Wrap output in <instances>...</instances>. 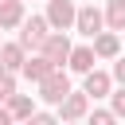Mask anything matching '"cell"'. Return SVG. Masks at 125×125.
I'll return each mask as SVG.
<instances>
[{"label": "cell", "instance_id": "obj_1", "mask_svg": "<svg viewBox=\"0 0 125 125\" xmlns=\"http://www.w3.org/2000/svg\"><path fill=\"white\" fill-rule=\"evenodd\" d=\"M47 35H51L47 16H23V23H20V43H23L27 51H39Z\"/></svg>", "mask_w": 125, "mask_h": 125}, {"label": "cell", "instance_id": "obj_2", "mask_svg": "<svg viewBox=\"0 0 125 125\" xmlns=\"http://www.w3.org/2000/svg\"><path fill=\"white\" fill-rule=\"evenodd\" d=\"M66 94H70V74H66L62 66H55V70L39 82V98H43V102H51V105H59Z\"/></svg>", "mask_w": 125, "mask_h": 125}, {"label": "cell", "instance_id": "obj_3", "mask_svg": "<svg viewBox=\"0 0 125 125\" xmlns=\"http://www.w3.org/2000/svg\"><path fill=\"white\" fill-rule=\"evenodd\" d=\"M70 47H74V43H70V35L51 27V35L43 39V47H39V51H43V55H47L55 66H66V59H70Z\"/></svg>", "mask_w": 125, "mask_h": 125}, {"label": "cell", "instance_id": "obj_4", "mask_svg": "<svg viewBox=\"0 0 125 125\" xmlns=\"http://www.w3.org/2000/svg\"><path fill=\"white\" fill-rule=\"evenodd\" d=\"M74 16H78L74 0H47V23L55 31H70L74 27Z\"/></svg>", "mask_w": 125, "mask_h": 125}, {"label": "cell", "instance_id": "obj_5", "mask_svg": "<svg viewBox=\"0 0 125 125\" xmlns=\"http://www.w3.org/2000/svg\"><path fill=\"white\" fill-rule=\"evenodd\" d=\"M102 27H105V12H102V8H94V4L78 8V16H74V31H78V35L94 39V35H98Z\"/></svg>", "mask_w": 125, "mask_h": 125}, {"label": "cell", "instance_id": "obj_6", "mask_svg": "<svg viewBox=\"0 0 125 125\" xmlns=\"http://www.w3.org/2000/svg\"><path fill=\"white\" fill-rule=\"evenodd\" d=\"M86 113H90V94H86V90H78V94L70 90V94L59 102V121H82Z\"/></svg>", "mask_w": 125, "mask_h": 125}, {"label": "cell", "instance_id": "obj_7", "mask_svg": "<svg viewBox=\"0 0 125 125\" xmlns=\"http://www.w3.org/2000/svg\"><path fill=\"white\" fill-rule=\"evenodd\" d=\"M51 70H55V62H51V59H47L43 51H35V55L27 51V59H23V66H20V74H23L27 82H35V86H39V82H43V78H47Z\"/></svg>", "mask_w": 125, "mask_h": 125}, {"label": "cell", "instance_id": "obj_8", "mask_svg": "<svg viewBox=\"0 0 125 125\" xmlns=\"http://www.w3.org/2000/svg\"><path fill=\"white\" fill-rule=\"evenodd\" d=\"M82 90H86L94 102H98V98H109V90H113V74H105V70L94 66V70L82 74Z\"/></svg>", "mask_w": 125, "mask_h": 125}, {"label": "cell", "instance_id": "obj_9", "mask_svg": "<svg viewBox=\"0 0 125 125\" xmlns=\"http://www.w3.org/2000/svg\"><path fill=\"white\" fill-rule=\"evenodd\" d=\"M23 59H27V47H23L20 39H12V43H0V66H4V70H12V74H20V66H23Z\"/></svg>", "mask_w": 125, "mask_h": 125}, {"label": "cell", "instance_id": "obj_10", "mask_svg": "<svg viewBox=\"0 0 125 125\" xmlns=\"http://www.w3.org/2000/svg\"><path fill=\"white\" fill-rule=\"evenodd\" d=\"M90 43H94V55H98V59H117V55H121V39H117V31H105V27H102Z\"/></svg>", "mask_w": 125, "mask_h": 125}, {"label": "cell", "instance_id": "obj_11", "mask_svg": "<svg viewBox=\"0 0 125 125\" xmlns=\"http://www.w3.org/2000/svg\"><path fill=\"white\" fill-rule=\"evenodd\" d=\"M23 23V0H0V31H16Z\"/></svg>", "mask_w": 125, "mask_h": 125}, {"label": "cell", "instance_id": "obj_12", "mask_svg": "<svg viewBox=\"0 0 125 125\" xmlns=\"http://www.w3.org/2000/svg\"><path fill=\"white\" fill-rule=\"evenodd\" d=\"M94 62H98V55H94V43H90V47H70V59H66V66H70L74 74H86V70H94Z\"/></svg>", "mask_w": 125, "mask_h": 125}, {"label": "cell", "instance_id": "obj_13", "mask_svg": "<svg viewBox=\"0 0 125 125\" xmlns=\"http://www.w3.org/2000/svg\"><path fill=\"white\" fill-rule=\"evenodd\" d=\"M4 105H8L12 121H31V113H35V98H31V94H12Z\"/></svg>", "mask_w": 125, "mask_h": 125}, {"label": "cell", "instance_id": "obj_14", "mask_svg": "<svg viewBox=\"0 0 125 125\" xmlns=\"http://www.w3.org/2000/svg\"><path fill=\"white\" fill-rule=\"evenodd\" d=\"M105 27L109 31H125V0H109L105 4Z\"/></svg>", "mask_w": 125, "mask_h": 125}, {"label": "cell", "instance_id": "obj_15", "mask_svg": "<svg viewBox=\"0 0 125 125\" xmlns=\"http://www.w3.org/2000/svg\"><path fill=\"white\" fill-rule=\"evenodd\" d=\"M12 94H16V74H12V70H4V66H0V102H8V98H12Z\"/></svg>", "mask_w": 125, "mask_h": 125}, {"label": "cell", "instance_id": "obj_16", "mask_svg": "<svg viewBox=\"0 0 125 125\" xmlns=\"http://www.w3.org/2000/svg\"><path fill=\"white\" fill-rule=\"evenodd\" d=\"M109 109H113L117 117H125V86H117V90H109Z\"/></svg>", "mask_w": 125, "mask_h": 125}, {"label": "cell", "instance_id": "obj_17", "mask_svg": "<svg viewBox=\"0 0 125 125\" xmlns=\"http://www.w3.org/2000/svg\"><path fill=\"white\" fill-rule=\"evenodd\" d=\"M86 117H90L94 125H113V121H117V113H113V109H90Z\"/></svg>", "mask_w": 125, "mask_h": 125}, {"label": "cell", "instance_id": "obj_18", "mask_svg": "<svg viewBox=\"0 0 125 125\" xmlns=\"http://www.w3.org/2000/svg\"><path fill=\"white\" fill-rule=\"evenodd\" d=\"M113 82H117V86H125V55H117V59H113Z\"/></svg>", "mask_w": 125, "mask_h": 125}, {"label": "cell", "instance_id": "obj_19", "mask_svg": "<svg viewBox=\"0 0 125 125\" xmlns=\"http://www.w3.org/2000/svg\"><path fill=\"white\" fill-rule=\"evenodd\" d=\"M31 121H35V125H51V121H55V113H43V109H35V113H31Z\"/></svg>", "mask_w": 125, "mask_h": 125}]
</instances>
